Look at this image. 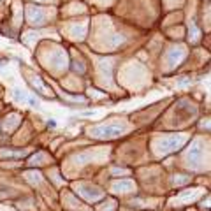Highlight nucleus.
<instances>
[{"label": "nucleus", "instance_id": "1", "mask_svg": "<svg viewBox=\"0 0 211 211\" xmlns=\"http://www.w3.org/2000/svg\"><path fill=\"white\" fill-rule=\"evenodd\" d=\"M12 95H14V99H16V100H21V102L28 99V97L25 95V93H23L21 90H18V88H16V90H12Z\"/></svg>", "mask_w": 211, "mask_h": 211}, {"label": "nucleus", "instance_id": "2", "mask_svg": "<svg viewBox=\"0 0 211 211\" xmlns=\"http://www.w3.org/2000/svg\"><path fill=\"white\" fill-rule=\"evenodd\" d=\"M28 102H30V106H34V107H39V100H35V99H26Z\"/></svg>", "mask_w": 211, "mask_h": 211}, {"label": "nucleus", "instance_id": "3", "mask_svg": "<svg viewBox=\"0 0 211 211\" xmlns=\"http://www.w3.org/2000/svg\"><path fill=\"white\" fill-rule=\"evenodd\" d=\"M48 125H49L51 129H55V127H57V121H55V120H49V121H48Z\"/></svg>", "mask_w": 211, "mask_h": 211}]
</instances>
